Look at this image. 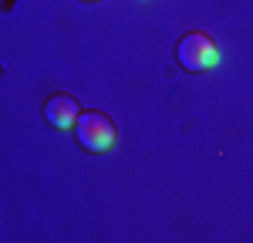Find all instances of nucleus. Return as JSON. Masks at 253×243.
Instances as JSON below:
<instances>
[{"mask_svg":"<svg viewBox=\"0 0 253 243\" xmlns=\"http://www.w3.org/2000/svg\"><path fill=\"white\" fill-rule=\"evenodd\" d=\"M175 61L182 64V71L203 75V71L216 68L219 47H216V40L210 38V34L193 31V34H182V38H179V44H175Z\"/></svg>","mask_w":253,"mask_h":243,"instance_id":"obj_1","label":"nucleus"},{"mask_svg":"<svg viewBox=\"0 0 253 243\" xmlns=\"http://www.w3.org/2000/svg\"><path fill=\"white\" fill-rule=\"evenodd\" d=\"M75 139L84 152L101 156L115 145V122L105 112H81L78 122H75Z\"/></svg>","mask_w":253,"mask_h":243,"instance_id":"obj_2","label":"nucleus"},{"mask_svg":"<svg viewBox=\"0 0 253 243\" xmlns=\"http://www.w3.org/2000/svg\"><path fill=\"white\" fill-rule=\"evenodd\" d=\"M78 115H81V108H78V98L75 95H51V98L44 101V119H47L51 128H58V132L75 128Z\"/></svg>","mask_w":253,"mask_h":243,"instance_id":"obj_3","label":"nucleus"}]
</instances>
